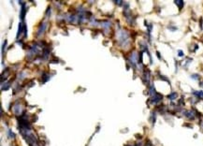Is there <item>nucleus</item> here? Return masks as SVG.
<instances>
[{"label":"nucleus","instance_id":"1","mask_svg":"<svg viewBox=\"0 0 203 146\" xmlns=\"http://www.w3.org/2000/svg\"><path fill=\"white\" fill-rule=\"evenodd\" d=\"M119 42L122 46H126L129 43V35L126 31H119Z\"/></svg>","mask_w":203,"mask_h":146},{"label":"nucleus","instance_id":"2","mask_svg":"<svg viewBox=\"0 0 203 146\" xmlns=\"http://www.w3.org/2000/svg\"><path fill=\"white\" fill-rule=\"evenodd\" d=\"M129 62H130V63H131V65H132V66H134V67L137 65V63H139V55L137 54V53H136V52L132 53L130 54Z\"/></svg>","mask_w":203,"mask_h":146},{"label":"nucleus","instance_id":"3","mask_svg":"<svg viewBox=\"0 0 203 146\" xmlns=\"http://www.w3.org/2000/svg\"><path fill=\"white\" fill-rule=\"evenodd\" d=\"M46 28H47V23H41L39 24V29H38V32H37V36H38V37H40L41 35H43L44 32H45V30H46Z\"/></svg>","mask_w":203,"mask_h":146},{"label":"nucleus","instance_id":"4","mask_svg":"<svg viewBox=\"0 0 203 146\" xmlns=\"http://www.w3.org/2000/svg\"><path fill=\"white\" fill-rule=\"evenodd\" d=\"M20 4H22V10H21V14H20V17H21V19L23 20L24 19V17H25V13H26V11H27V9H26V5H25V3L23 2V1H19Z\"/></svg>","mask_w":203,"mask_h":146},{"label":"nucleus","instance_id":"5","mask_svg":"<svg viewBox=\"0 0 203 146\" xmlns=\"http://www.w3.org/2000/svg\"><path fill=\"white\" fill-rule=\"evenodd\" d=\"M150 76H151V73H150L149 70L144 71L143 76H142V81H143V82H144L146 85H148L149 82H150Z\"/></svg>","mask_w":203,"mask_h":146},{"label":"nucleus","instance_id":"6","mask_svg":"<svg viewBox=\"0 0 203 146\" xmlns=\"http://www.w3.org/2000/svg\"><path fill=\"white\" fill-rule=\"evenodd\" d=\"M163 99V97L160 95V94H155L154 97H152V98H151V101L153 102V103H155V104H156V103H158L159 101H161Z\"/></svg>","mask_w":203,"mask_h":146},{"label":"nucleus","instance_id":"7","mask_svg":"<svg viewBox=\"0 0 203 146\" xmlns=\"http://www.w3.org/2000/svg\"><path fill=\"white\" fill-rule=\"evenodd\" d=\"M13 111H14V113L16 114V115H23L22 113H23V108L21 107L20 105H15L14 108H13Z\"/></svg>","mask_w":203,"mask_h":146},{"label":"nucleus","instance_id":"8","mask_svg":"<svg viewBox=\"0 0 203 146\" xmlns=\"http://www.w3.org/2000/svg\"><path fill=\"white\" fill-rule=\"evenodd\" d=\"M51 78V76L49 75L48 73H46V72H44V73H42V78H41V81H42V82L44 83V82H47Z\"/></svg>","mask_w":203,"mask_h":146},{"label":"nucleus","instance_id":"9","mask_svg":"<svg viewBox=\"0 0 203 146\" xmlns=\"http://www.w3.org/2000/svg\"><path fill=\"white\" fill-rule=\"evenodd\" d=\"M185 116L187 117L188 119H190V120H193L194 118H195L194 111H185Z\"/></svg>","mask_w":203,"mask_h":146},{"label":"nucleus","instance_id":"10","mask_svg":"<svg viewBox=\"0 0 203 146\" xmlns=\"http://www.w3.org/2000/svg\"><path fill=\"white\" fill-rule=\"evenodd\" d=\"M23 23H19V26H18V32H17V39L19 38V36L23 33Z\"/></svg>","mask_w":203,"mask_h":146},{"label":"nucleus","instance_id":"11","mask_svg":"<svg viewBox=\"0 0 203 146\" xmlns=\"http://www.w3.org/2000/svg\"><path fill=\"white\" fill-rule=\"evenodd\" d=\"M101 25H102V27H103L104 29L107 30L108 28L110 27V23L109 21H103V22L101 23Z\"/></svg>","mask_w":203,"mask_h":146},{"label":"nucleus","instance_id":"12","mask_svg":"<svg viewBox=\"0 0 203 146\" xmlns=\"http://www.w3.org/2000/svg\"><path fill=\"white\" fill-rule=\"evenodd\" d=\"M174 2H175V4L178 6L179 10H182V9H183V7H184V2L183 0H176V1H174Z\"/></svg>","mask_w":203,"mask_h":146},{"label":"nucleus","instance_id":"13","mask_svg":"<svg viewBox=\"0 0 203 146\" xmlns=\"http://www.w3.org/2000/svg\"><path fill=\"white\" fill-rule=\"evenodd\" d=\"M193 94L199 98H203V91H193Z\"/></svg>","mask_w":203,"mask_h":146},{"label":"nucleus","instance_id":"14","mask_svg":"<svg viewBox=\"0 0 203 146\" xmlns=\"http://www.w3.org/2000/svg\"><path fill=\"white\" fill-rule=\"evenodd\" d=\"M149 94H150V96L151 97H154L155 94H156V92H155V87H154V85H151L150 86V90H149Z\"/></svg>","mask_w":203,"mask_h":146},{"label":"nucleus","instance_id":"15","mask_svg":"<svg viewBox=\"0 0 203 146\" xmlns=\"http://www.w3.org/2000/svg\"><path fill=\"white\" fill-rule=\"evenodd\" d=\"M176 97H177V93H171V94H169L168 96V99H170V100H174V99H176Z\"/></svg>","mask_w":203,"mask_h":146},{"label":"nucleus","instance_id":"16","mask_svg":"<svg viewBox=\"0 0 203 146\" xmlns=\"http://www.w3.org/2000/svg\"><path fill=\"white\" fill-rule=\"evenodd\" d=\"M10 83H11V82H6L5 84H6V86L3 88H1L2 89V91H4V90H8L9 88L10 87Z\"/></svg>","mask_w":203,"mask_h":146},{"label":"nucleus","instance_id":"17","mask_svg":"<svg viewBox=\"0 0 203 146\" xmlns=\"http://www.w3.org/2000/svg\"><path fill=\"white\" fill-rule=\"evenodd\" d=\"M9 135H10V139H14V138H15V134H14V133H13V132H12L10 129L9 130Z\"/></svg>","mask_w":203,"mask_h":146},{"label":"nucleus","instance_id":"18","mask_svg":"<svg viewBox=\"0 0 203 146\" xmlns=\"http://www.w3.org/2000/svg\"><path fill=\"white\" fill-rule=\"evenodd\" d=\"M6 46H7V40H5L4 41V44H3V47H2V53H4V50L6 48Z\"/></svg>","mask_w":203,"mask_h":146},{"label":"nucleus","instance_id":"19","mask_svg":"<svg viewBox=\"0 0 203 146\" xmlns=\"http://www.w3.org/2000/svg\"><path fill=\"white\" fill-rule=\"evenodd\" d=\"M191 78L195 79V80H198V75H197V74H193V75L191 76Z\"/></svg>","mask_w":203,"mask_h":146},{"label":"nucleus","instance_id":"20","mask_svg":"<svg viewBox=\"0 0 203 146\" xmlns=\"http://www.w3.org/2000/svg\"><path fill=\"white\" fill-rule=\"evenodd\" d=\"M123 2H124V1H121V0H118V1H115V3H116V4H118L119 6H121V5H123Z\"/></svg>","mask_w":203,"mask_h":146},{"label":"nucleus","instance_id":"21","mask_svg":"<svg viewBox=\"0 0 203 146\" xmlns=\"http://www.w3.org/2000/svg\"><path fill=\"white\" fill-rule=\"evenodd\" d=\"M178 55H179V56H181V57H182V56H184V53H183V51H179V52H178Z\"/></svg>","mask_w":203,"mask_h":146},{"label":"nucleus","instance_id":"22","mask_svg":"<svg viewBox=\"0 0 203 146\" xmlns=\"http://www.w3.org/2000/svg\"><path fill=\"white\" fill-rule=\"evenodd\" d=\"M46 14H47V15H51V8H48V9H47Z\"/></svg>","mask_w":203,"mask_h":146},{"label":"nucleus","instance_id":"23","mask_svg":"<svg viewBox=\"0 0 203 146\" xmlns=\"http://www.w3.org/2000/svg\"><path fill=\"white\" fill-rule=\"evenodd\" d=\"M156 54H157V56H158V58H159V59H161V57H160V54H159V53H158V52H156Z\"/></svg>","mask_w":203,"mask_h":146},{"label":"nucleus","instance_id":"24","mask_svg":"<svg viewBox=\"0 0 203 146\" xmlns=\"http://www.w3.org/2000/svg\"><path fill=\"white\" fill-rule=\"evenodd\" d=\"M127 146H139V145H127Z\"/></svg>","mask_w":203,"mask_h":146},{"label":"nucleus","instance_id":"25","mask_svg":"<svg viewBox=\"0 0 203 146\" xmlns=\"http://www.w3.org/2000/svg\"><path fill=\"white\" fill-rule=\"evenodd\" d=\"M201 126H202V127H203V123H202V124H201Z\"/></svg>","mask_w":203,"mask_h":146}]
</instances>
